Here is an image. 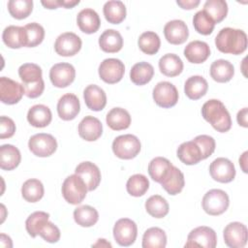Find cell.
<instances>
[{
	"label": "cell",
	"mask_w": 248,
	"mask_h": 248,
	"mask_svg": "<svg viewBox=\"0 0 248 248\" xmlns=\"http://www.w3.org/2000/svg\"><path fill=\"white\" fill-rule=\"evenodd\" d=\"M215 45L223 53L241 54L247 48V35L243 30L225 27L217 34Z\"/></svg>",
	"instance_id": "cell-1"
},
{
	"label": "cell",
	"mask_w": 248,
	"mask_h": 248,
	"mask_svg": "<svg viewBox=\"0 0 248 248\" xmlns=\"http://www.w3.org/2000/svg\"><path fill=\"white\" fill-rule=\"evenodd\" d=\"M202 115L220 133L228 132L232 127V118L225 105L217 100L211 99L205 102L202 108Z\"/></svg>",
	"instance_id": "cell-2"
},
{
	"label": "cell",
	"mask_w": 248,
	"mask_h": 248,
	"mask_svg": "<svg viewBox=\"0 0 248 248\" xmlns=\"http://www.w3.org/2000/svg\"><path fill=\"white\" fill-rule=\"evenodd\" d=\"M42 69L34 63H25L18 68V76L22 80L24 94L31 99L38 98L45 89Z\"/></svg>",
	"instance_id": "cell-3"
},
{
	"label": "cell",
	"mask_w": 248,
	"mask_h": 248,
	"mask_svg": "<svg viewBox=\"0 0 248 248\" xmlns=\"http://www.w3.org/2000/svg\"><path fill=\"white\" fill-rule=\"evenodd\" d=\"M61 191L67 202L79 204L85 199L88 189L83 179L75 173L64 180Z\"/></svg>",
	"instance_id": "cell-4"
},
{
	"label": "cell",
	"mask_w": 248,
	"mask_h": 248,
	"mask_svg": "<svg viewBox=\"0 0 248 248\" xmlns=\"http://www.w3.org/2000/svg\"><path fill=\"white\" fill-rule=\"evenodd\" d=\"M230 200L228 194L221 189H211L202 198V209L211 216L223 214L229 207Z\"/></svg>",
	"instance_id": "cell-5"
},
{
	"label": "cell",
	"mask_w": 248,
	"mask_h": 248,
	"mask_svg": "<svg viewBox=\"0 0 248 248\" xmlns=\"http://www.w3.org/2000/svg\"><path fill=\"white\" fill-rule=\"evenodd\" d=\"M141 145L140 140L131 134L121 135L114 139L112 142V151L116 157L124 160L135 158L140 151Z\"/></svg>",
	"instance_id": "cell-6"
},
{
	"label": "cell",
	"mask_w": 248,
	"mask_h": 248,
	"mask_svg": "<svg viewBox=\"0 0 248 248\" xmlns=\"http://www.w3.org/2000/svg\"><path fill=\"white\" fill-rule=\"evenodd\" d=\"M28 147L38 157H48L56 151L57 141L50 134L40 133L29 139Z\"/></svg>",
	"instance_id": "cell-7"
},
{
	"label": "cell",
	"mask_w": 248,
	"mask_h": 248,
	"mask_svg": "<svg viewBox=\"0 0 248 248\" xmlns=\"http://www.w3.org/2000/svg\"><path fill=\"white\" fill-rule=\"evenodd\" d=\"M217 245V235L214 230L206 226L195 228L187 237L185 247L214 248Z\"/></svg>",
	"instance_id": "cell-8"
},
{
	"label": "cell",
	"mask_w": 248,
	"mask_h": 248,
	"mask_svg": "<svg viewBox=\"0 0 248 248\" xmlns=\"http://www.w3.org/2000/svg\"><path fill=\"white\" fill-rule=\"evenodd\" d=\"M138 235V227L136 223L128 218H122L116 221L113 227V237L115 241L124 247L132 245Z\"/></svg>",
	"instance_id": "cell-9"
},
{
	"label": "cell",
	"mask_w": 248,
	"mask_h": 248,
	"mask_svg": "<svg viewBox=\"0 0 248 248\" xmlns=\"http://www.w3.org/2000/svg\"><path fill=\"white\" fill-rule=\"evenodd\" d=\"M152 95L154 102L164 108L175 106L178 101V91L176 87L169 81L158 82L153 88Z\"/></svg>",
	"instance_id": "cell-10"
},
{
	"label": "cell",
	"mask_w": 248,
	"mask_h": 248,
	"mask_svg": "<svg viewBox=\"0 0 248 248\" xmlns=\"http://www.w3.org/2000/svg\"><path fill=\"white\" fill-rule=\"evenodd\" d=\"M99 76L102 80L108 84L120 81L125 73L123 62L116 58H107L99 66Z\"/></svg>",
	"instance_id": "cell-11"
},
{
	"label": "cell",
	"mask_w": 248,
	"mask_h": 248,
	"mask_svg": "<svg viewBox=\"0 0 248 248\" xmlns=\"http://www.w3.org/2000/svg\"><path fill=\"white\" fill-rule=\"evenodd\" d=\"M247 228L240 222L228 224L223 232L224 241L231 248H242L247 243Z\"/></svg>",
	"instance_id": "cell-12"
},
{
	"label": "cell",
	"mask_w": 248,
	"mask_h": 248,
	"mask_svg": "<svg viewBox=\"0 0 248 248\" xmlns=\"http://www.w3.org/2000/svg\"><path fill=\"white\" fill-rule=\"evenodd\" d=\"M209 173L215 181L229 183L235 177V168L231 160L219 157L210 164Z\"/></svg>",
	"instance_id": "cell-13"
},
{
	"label": "cell",
	"mask_w": 248,
	"mask_h": 248,
	"mask_svg": "<svg viewBox=\"0 0 248 248\" xmlns=\"http://www.w3.org/2000/svg\"><path fill=\"white\" fill-rule=\"evenodd\" d=\"M76 78V70L70 63L54 64L49 70V78L51 83L58 88L69 86Z\"/></svg>",
	"instance_id": "cell-14"
},
{
	"label": "cell",
	"mask_w": 248,
	"mask_h": 248,
	"mask_svg": "<svg viewBox=\"0 0 248 248\" xmlns=\"http://www.w3.org/2000/svg\"><path fill=\"white\" fill-rule=\"evenodd\" d=\"M81 39L73 32H65L59 35L54 44V49L60 56H73L81 48Z\"/></svg>",
	"instance_id": "cell-15"
},
{
	"label": "cell",
	"mask_w": 248,
	"mask_h": 248,
	"mask_svg": "<svg viewBox=\"0 0 248 248\" xmlns=\"http://www.w3.org/2000/svg\"><path fill=\"white\" fill-rule=\"evenodd\" d=\"M24 94L22 84L9 78H0V99L7 105H15L18 103Z\"/></svg>",
	"instance_id": "cell-16"
},
{
	"label": "cell",
	"mask_w": 248,
	"mask_h": 248,
	"mask_svg": "<svg viewBox=\"0 0 248 248\" xmlns=\"http://www.w3.org/2000/svg\"><path fill=\"white\" fill-rule=\"evenodd\" d=\"M164 35L170 44L181 45L188 39L189 30L183 20L173 19L166 23L164 27Z\"/></svg>",
	"instance_id": "cell-17"
},
{
	"label": "cell",
	"mask_w": 248,
	"mask_h": 248,
	"mask_svg": "<svg viewBox=\"0 0 248 248\" xmlns=\"http://www.w3.org/2000/svg\"><path fill=\"white\" fill-rule=\"evenodd\" d=\"M80 110L78 98L72 93L63 95L57 103V112L61 119L65 121L73 120L77 117Z\"/></svg>",
	"instance_id": "cell-18"
},
{
	"label": "cell",
	"mask_w": 248,
	"mask_h": 248,
	"mask_svg": "<svg viewBox=\"0 0 248 248\" xmlns=\"http://www.w3.org/2000/svg\"><path fill=\"white\" fill-rule=\"evenodd\" d=\"M75 173L80 176L85 182L88 191L95 190L101 182V171L99 168L91 162H82L75 170Z\"/></svg>",
	"instance_id": "cell-19"
},
{
	"label": "cell",
	"mask_w": 248,
	"mask_h": 248,
	"mask_svg": "<svg viewBox=\"0 0 248 248\" xmlns=\"http://www.w3.org/2000/svg\"><path fill=\"white\" fill-rule=\"evenodd\" d=\"M103 133V125L101 121L91 115L85 116L78 124V135L87 141L98 140Z\"/></svg>",
	"instance_id": "cell-20"
},
{
	"label": "cell",
	"mask_w": 248,
	"mask_h": 248,
	"mask_svg": "<svg viewBox=\"0 0 248 248\" xmlns=\"http://www.w3.org/2000/svg\"><path fill=\"white\" fill-rule=\"evenodd\" d=\"M83 98L86 107L94 111L102 110L107 105L105 91L96 84H90L83 91Z\"/></svg>",
	"instance_id": "cell-21"
},
{
	"label": "cell",
	"mask_w": 248,
	"mask_h": 248,
	"mask_svg": "<svg viewBox=\"0 0 248 248\" xmlns=\"http://www.w3.org/2000/svg\"><path fill=\"white\" fill-rule=\"evenodd\" d=\"M77 23L83 33L93 34L100 28L101 19L99 15L93 9L86 8L78 14Z\"/></svg>",
	"instance_id": "cell-22"
},
{
	"label": "cell",
	"mask_w": 248,
	"mask_h": 248,
	"mask_svg": "<svg viewBox=\"0 0 248 248\" xmlns=\"http://www.w3.org/2000/svg\"><path fill=\"white\" fill-rule=\"evenodd\" d=\"M210 55L209 46L202 41H192L184 48V56L194 64L204 62Z\"/></svg>",
	"instance_id": "cell-23"
},
{
	"label": "cell",
	"mask_w": 248,
	"mask_h": 248,
	"mask_svg": "<svg viewBox=\"0 0 248 248\" xmlns=\"http://www.w3.org/2000/svg\"><path fill=\"white\" fill-rule=\"evenodd\" d=\"M4 44L10 48H20L26 46L27 39L24 27L10 25L6 27L2 34Z\"/></svg>",
	"instance_id": "cell-24"
},
{
	"label": "cell",
	"mask_w": 248,
	"mask_h": 248,
	"mask_svg": "<svg viewBox=\"0 0 248 248\" xmlns=\"http://www.w3.org/2000/svg\"><path fill=\"white\" fill-rule=\"evenodd\" d=\"M161 185L165 191L171 196L179 194L185 185L183 172L178 168L172 166L168 174L161 181Z\"/></svg>",
	"instance_id": "cell-25"
},
{
	"label": "cell",
	"mask_w": 248,
	"mask_h": 248,
	"mask_svg": "<svg viewBox=\"0 0 248 248\" xmlns=\"http://www.w3.org/2000/svg\"><path fill=\"white\" fill-rule=\"evenodd\" d=\"M101 49L108 53L118 52L123 46V38L121 34L114 29H107L99 38Z\"/></svg>",
	"instance_id": "cell-26"
},
{
	"label": "cell",
	"mask_w": 248,
	"mask_h": 248,
	"mask_svg": "<svg viewBox=\"0 0 248 248\" xmlns=\"http://www.w3.org/2000/svg\"><path fill=\"white\" fill-rule=\"evenodd\" d=\"M176 154L178 159L185 165H196L202 161L201 149L194 140L181 143L176 150Z\"/></svg>",
	"instance_id": "cell-27"
},
{
	"label": "cell",
	"mask_w": 248,
	"mask_h": 248,
	"mask_svg": "<svg viewBox=\"0 0 248 248\" xmlns=\"http://www.w3.org/2000/svg\"><path fill=\"white\" fill-rule=\"evenodd\" d=\"M52 119V114L49 109L45 105H35L31 107L27 112L28 122L36 128L46 127Z\"/></svg>",
	"instance_id": "cell-28"
},
{
	"label": "cell",
	"mask_w": 248,
	"mask_h": 248,
	"mask_svg": "<svg viewBox=\"0 0 248 248\" xmlns=\"http://www.w3.org/2000/svg\"><path fill=\"white\" fill-rule=\"evenodd\" d=\"M208 89V83L202 76L190 77L184 84V92L191 100H199L203 97Z\"/></svg>",
	"instance_id": "cell-29"
},
{
	"label": "cell",
	"mask_w": 248,
	"mask_h": 248,
	"mask_svg": "<svg viewBox=\"0 0 248 248\" xmlns=\"http://www.w3.org/2000/svg\"><path fill=\"white\" fill-rule=\"evenodd\" d=\"M106 121L111 130L121 131L129 128L131 124V115L122 108H113L108 112Z\"/></svg>",
	"instance_id": "cell-30"
},
{
	"label": "cell",
	"mask_w": 248,
	"mask_h": 248,
	"mask_svg": "<svg viewBox=\"0 0 248 248\" xmlns=\"http://www.w3.org/2000/svg\"><path fill=\"white\" fill-rule=\"evenodd\" d=\"M160 72L167 77H176L183 71V62L179 56L173 53H167L159 60Z\"/></svg>",
	"instance_id": "cell-31"
},
{
	"label": "cell",
	"mask_w": 248,
	"mask_h": 248,
	"mask_svg": "<svg viewBox=\"0 0 248 248\" xmlns=\"http://www.w3.org/2000/svg\"><path fill=\"white\" fill-rule=\"evenodd\" d=\"M234 75L233 65L225 59L215 60L210 66V76L217 82H228Z\"/></svg>",
	"instance_id": "cell-32"
},
{
	"label": "cell",
	"mask_w": 248,
	"mask_h": 248,
	"mask_svg": "<svg viewBox=\"0 0 248 248\" xmlns=\"http://www.w3.org/2000/svg\"><path fill=\"white\" fill-rule=\"evenodd\" d=\"M21 160L19 150L12 144H3L0 147V168L4 170L16 169Z\"/></svg>",
	"instance_id": "cell-33"
},
{
	"label": "cell",
	"mask_w": 248,
	"mask_h": 248,
	"mask_svg": "<svg viewBox=\"0 0 248 248\" xmlns=\"http://www.w3.org/2000/svg\"><path fill=\"white\" fill-rule=\"evenodd\" d=\"M154 76V68L150 63L139 62L135 64L130 71V78L136 85L148 83Z\"/></svg>",
	"instance_id": "cell-34"
},
{
	"label": "cell",
	"mask_w": 248,
	"mask_h": 248,
	"mask_svg": "<svg viewBox=\"0 0 248 248\" xmlns=\"http://www.w3.org/2000/svg\"><path fill=\"white\" fill-rule=\"evenodd\" d=\"M103 12L106 19L112 24H119L126 17V7L123 2L118 0L106 2Z\"/></svg>",
	"instance_id": "cell-35"
},
{
	"label": "cell",
	"mask_w": 248,
	"mask_h": 248,
	"mask_svg": "<svg viewBox=\"0 0 248 248\" xmlns=\"http://www.w3.org/2000/svg\"><path fill=\"white\" fill-rule=\"evenodd\" d=\"M143 248H165L167 245L166 232L157 227L147 229L142 236Z\"/></svg>",
	"instance_id": "cell-36"
},
{
	"label": "cell",
	"mask_w": 248,
	"mask_h": 248,
	"mask_svg": "<svg viewBox=\"0 0 248 248\" xmlns=\"http://www.w3.org/2000/svg\"><path fill=\"white\" fill-rule=\"evenodd\" d=\"M173 165L164 157H155L148 164V173L152 180L161 183Z\"/></svg>",
	"instance_id": "cell-37"
},
{
	"label": "cell",
	"mask_w": 248,
	"mask_h": 248,
	"mask_svg": "<svg viewBox=\"0 0 248 248\" xmlns=\"http://www.w3.org/2000/svg\"><path fill=\"white\" fill-rule=\"evenodd\" d=\"M45 193L43 183L36 178H31L26 180L21 187L22 198L28 202H39Z\"/></svg>",
	"instance_id": "cell-38"
},
{
	"label": "cell",
	"mask_w": 248,
	"mask_h": 248,
	"mask_svg": "<svg viewBox=\"0 0 248 248\" xmlns=\"http://www.w3.org/2000/svg\"><path fill=\"white\" fill-rule=\"evenodd\" d=\"M74 219L81 227H92L99 220L98 211L90 205H81L74 210Z\"/></svg>",
	"instance_id": "cell-39"
},
{
	"label": "cell",
	"mask_w": 248,
	"mask_h": 248,
	"mask_svg": "<svg viewBox=\"0 0 248 248\" xmlns=\"http://www.w3.org/2000/svg\"><path fill=\"white\" fill-rule=\"evenodd\" d=\"M213 22H221L228 14V4L224 0H207L203 5L202 10Z\"/></svg>",
	"instance_id": "cell-40"
},
{
	"label": "cell",
	"mask_w": 248,
	"mask_h": 248,
	"mask_svg": "<svg viewBox=\"0 0 248 248\" xmlns=\"http://www.w3.org/2000/svg\"><path fill=\"white\" fill-rule=\"evenodd\" d=\"M147 213L154 218H163L169 213V203L160 195H153L145 202Z\"/></svg>",
	"instance_id": "cell-41"
},
{
	"label": "cell",
	"mask_w": 248,
	"mask_h": 248,
	"mask_svg": "<svg viewBox=\"0 0 248 248\" xmlns=\"http://www.w3.org/2000/svg\"><path fill=\"white\" fill-rule=\"evenodd\" d=\"M138 45L143 53L153 55L158 52L161 46V41L157 33L153 31H146L140 36Z\"/></svg>",
	"instance_id": "cell-42"
},
{
	"label": "cell",
	"mask_w": 248,
	"mask_h": 248,
	"mask_svg": "<svg viewBox=\"0 0 248 248\" xmlns=\"http://www.w3.org/2000/svg\"><path fill=\"white\" fill-rule=\"evenodd\" d=\"M148 188H149V181L147 177L140 173L132 175L126 183L127 192L133 197L143 196L147 192Z\"/></svg>",
	"instance_id": "cell-43"
},
{
	"label": "cell",
	"mask_w": 248,
	"mask_h": 248,
	"mask_svg": "<svg viewBox=\"0 0 248 248\" xmlns=\"http://www.w3.org/2000/svg\"><path fill=\"white\" fill-rule=\"evenodd\" d=\"M33 10L32 0H10L8 2V11L10 15L16 19L26 18Z\"/></svg>",
	"instance_id": "cell-44"
},
{
	"label": "cell",
	"mask_w": 248,
	"mask_h": 248,
	"mask_svg": "<svg viewBox=\"0 0 248 248\" xmlns=\"http://www.w3.org/2000/svg\"><path fill=\"white\" fill-rule=\"evenodd\" d=\"M26 32V46L34 47L39 46L45 38V29L37 22H31L24 26Z\"/></svg>",
	"instance_id": "cell-45"
},
{
	"label": "cell",
	"mask_w": 248,
	"mask_h": 248,
	"mask_svg": "<svg viewBox=\"0 0 248 248\" xmlns=\"http://www.w3.org/2000/svg\"><path fill=\"white\" fill-rule=\"evenodd\" d=\"M193 25L198 33L202 35H209L213 31L215 23L203 11H199L193 17Z\"/></svg>",
	"instance_id": "cell-46"
},
{
	"label": "cell",
	"mask_w": 248,
	"mask_h": 248,
	"mask_svg": "<svg viewBox=\"0 0 248 248\" xmlns=\"http://www.w3.org/2000/svg\"><path fill=\"white\" fill-rule=\"evenodd\" d=\"M37 233L49 243H56L60 239V230L53 223L49 222L48 219L40 225Z\"/></svg>",
	"instance_id": "cell-47"
},
{
	"label": "cell",
	"mask_w": 248,
	"mask_h": 248,
	"mask_svg": "<svg viewBox=\"0 0 248 248\" xmlns=\"http://www.w3.org/2000/svg\"><path fill=\"white\" fill-rule=\"evenodd\" d=\"M49 218V214L44 211H36L29 215V217L26 219L25 222V228L28 232V234L31 237H36L38 235L37 231L40 227V225L47 220Z\"/></svg>",
	"instance_id": "cell-48"
},
{
	"label": "cell",
	"mask_w": 248,
	"mask_h": 248,
	"mask_svg": "<svg viewBox=\"0 0 248 248\" xmlns=\"http://www.w3.org/2000/svg\"><path fill=\"white\" fill-rule=\"evenodd\" d=\"M193 140L198 144V146L201 149L202 160H204L209 156H211L215 150V146H216L215 140L210 136L200 135V136H197Z\"/></svg>",
	"instance_id": "cell-49"
},
{
	"label": "cell",
	"mask_w": 248,
	"mask_h": 248,
	"mask_svg": "<svg viewBox=\"0 0 248 248\" xmlns=\"http://www.w3.org/2000/svg\"><path fill=\"white\" fill-rule=\"evenodd\" d=\"M16 132V124L10 117L1 116L0 118V139H9Z\"/></svg>",
	"instance_id": "cell-50"
},
{
	"label": "cell",
	"mask_w": 248,
	"mask_h": 248,
	"mask_svg": "<svg viewBox=\"0 0 248 248\" xmlns=\"http://www.w3.org/2000/svg\"><path fill=\"white\" fill-rule=\"evenodd\" d=\"M176 4L184 10H192L199 6L200 0H177Z\"/></svg>",
	"instance_id": "cell-51"
},
{
	"label": "cell",
	"mask_w": 248,
	"mask_h": 248,
	"mask_svg": "<svg viewBox=\"0 0 248 248\" xmlns=\"http://www.w3.org/2000/svg\"><path fill=\"white\" fill-rule=\"evenodd\" d=\"M247 108H243L241 110H239L237 112V116H236V119H237V123L244 127V128H247L248 127V123H247Z\"/></svg>",
	"instance_id": "cell-52"
},
{
	"label": "cell",
	"mask_w": 248,
	"mask_h": 248,
	"mask_svg": "<svg viewBox=\"0 0 248 248\" xmlns=\"http://www.w3.org/2000/svg\"><path fill=\"white\" fill-rule=\"evenodd\" d=\"M42 5L46 9H57L60 7V0H46V1H41Z\"/></svg>",
	"instance_id": "cell-53"
},
{
	"label": "cell",
	"mask_w": 248,
	"mask_h": 248,
	"mask_svg": "<svg viewBox=\"0 0 248 248\" xmlns=\"http://www.w3.org/2000/svg\"><path fill=\"white\" fill-rule=\"evenodd\" d=\"M78 4H79V0H60V7L66 9H71Z\"/></svg>",
	"instance_id": "cell-54"
},
{
	"label": "cell",
	"mask_w": 248,
	"mask_h": 248,
	"mask_svg": "<svg viewBox=\"0 0 248 248\" xmlns=\"http://www.w3.org/2000/svg\"><path fill=\"white\" fill-rule=\"evenodd\" d=\"M247 155H248V152L245 151L241 155V157L239 158V165H240V167H241V169L244 172H247V167H246V165H247Z\"/></svg>",
	"instance_id": "cell-55"
},
{
	"label": "cell",
	"mask_w": 248,
	"mask_h": 248,
	"mask_svg": "<svg viewBox=\"0 0 248 248\" xmlns=\"http://www.w3.org/2000/svg\"><path fill=\"white\" fill-rule=\"evenodd\" d=\"M92 246H94V247H97V246H101V247H111V244L109 243V242H108L106 239H104V238H100V239H98V241L95 243V244H93Z\"/></svg>",
	"instance_id": "cell-56"
}]
</instances>
